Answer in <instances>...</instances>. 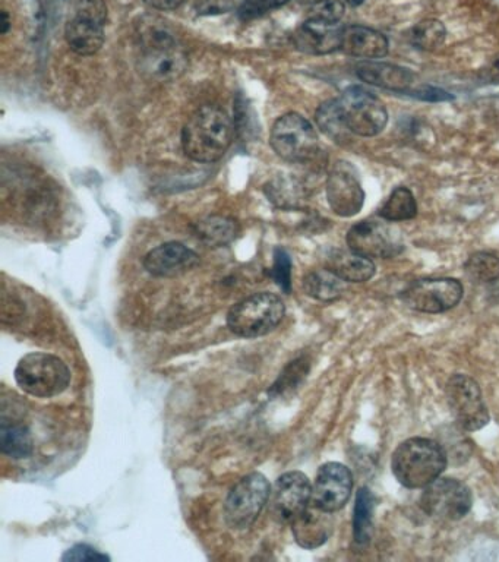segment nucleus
Segmentation results:
<instances>
[{
	"label": "nucleus",
	"instance_id": "obj_1",
	"mask_svg": "<svg viewBox=\"0 0 499 562\" xmlns=\"http://www.w3.org/2000/svg\"><path fill=\"white\" fill-rule=\"evenodd\" d=\"M233 140V123L226 112L216 106L198 109L182 131L183 151L198 163H214L229 150Z\"/></svg>",
	"mask_w": 499,
	"mask_h": 562
},
{
	"label": "nucleus",
	"instance_id": "obj_2",
	"mask_svg": "<svg viewBox=\"0 0 499 562\" xmlns=\"http://www.w3.org/2000/svg\"><path fill=\"white\" fill-rule=\"evenodd\" d=\"M447 466V454L437 441L412 438L394 451L391 469L406 488H425L440 478Z\"/></svg>",
	"mask_w": 499,
	"mask_h": 562
},
{
	"label": "nucleus",
	"instance_id": "obj_3",
	"mask_svg": "<svg viewBox=\"0 0 499 562\" xmlns=\"http://www.w3.org/2000/svg\"><path fill=\"white\" fill-rule=\"evenodd\" d=\"M15 381L24 393L39 399H50L69 387L71 372L58 356L34 352L18 362Z\"/></svg>",
	"mask_w": 499,
	"mask_h": 562
},
{
	"label": "nucleus",
	"instance_id": "obj_4",
	"mask_svg": "<svg viewBox=\"0 0 499 562\" xmlns=\"http://www.w3.org/2000/svg\"><path fill=\"white\" fill-rule=\"evenodd\" d=\"M286 314V306L274 293L262 292L236 303L227 314V325L236 336L257 339L271 333Z\"/></svg>",
	"mask_w": 499,
	"mask_h": 562
},
{
	"label": "nucleus",
	"instance_id": "obj_5",
	"mask_svg": "<svg viewBox=\"0 0 499 562\" xmlns=\"http://www.w3.org/2000/svg\"><path fill=\"white\" fill-rule=\"evenodd\" d=\"M270 495V482L262 473L254 472L243 476L227 495L224 504L226 523L235 530L252 526L260 517Z\"/></svg>",
	"mask_w": 499,
	"mask_h": 562
},
{
	"label": "nucleus",
	"instance_id": "obj_6",
	"mask_svg": "<svg viewBox=\"0 0 499 562\" xmlns=\"http://www.w3.org/2000/svg\"><path fill=\"white\" fill-rule=\"evenodd\" d=\"M344 122L352 134L359 137H377L388 123L384 103L374 93L353 85L339 99Z\"/></svg>",
	"mask_w": 499,
	"mask_h": 562
},
{
	"label": "nucleus",
	"instance_id": "obj_7",
	"mask_svg": "<svg viewBox=\"0 0 499 562\" xmlns=\"http://www.w3.org/2000/svg\"><path fill=\"white\" fill-rule=\"evenodd\" d=\"M271 147L281 159L305 163L317 157L318 135L303 116L287 113L271 129Z\"/></svg>",
	"mask_w": 499,
	"mask_h": 562
},
{
	"label": "nucleus",
	"instance_id": "obj_8",
	"mask_svg": "<svg viewBox=\"0 0 499 562\" xmlns=\"http://www.w3.org/2000/svg\"><path fill=\"white\" fill-rule=\"evenodd\" d=\"M445 397L454 419L464 431H478L489 422L478 382L467 375L451 377L445 385Z\"/></svg>",
	"mask_w": 499,
	"mask_h": 562
},
{
	"label": "nucleus",
	"instance_id": "obj_9",
	"mask_svg": "<svg viewBox=\"0 0 499 562\" xmlns=\"http://www.w3.org/2000/svg\"><path fill=\"white\" fill-rule=\"evenodd\" d=\"M470 489L457 479L438 478L425 486L420 505L429 516L441 520H460L472 508Z\"/></svg>",
	"mask_w": 499,
	"mask_h": 562
},
{
	"label": "nucleus",
	"instance_id": "obj_10",
	"mask_svg": "<svg viewBox=\"0 0 499 562\" xmlns=\"http://www.w3.org/2000/svg\"><path fill=\"white\" fill-rule=\"evenodd\" d=\"M350 251L369 258H394L403 251L404 243L399 230L387 223L363 220L347 233Z\"/></svg>",
	"mask_w": 499,
	"mask_h": 562
},
{
	"label": "nucleus",
	"instance_id": "obj_11",
	"mask_svg": "<svg viewBox=\"0 0 499 562\" xmlns=\"http://www.w3.org/2000/svg\"><path fill=\"white\" fill-rule=\"evenodd\" d=\"M463 298V286L456 279L419 280L401 293L409 308L426 314H440L454 308Z\"/></svg>",
	"mask_w": 499,
	"mask_h": 562
},
{
	"label": "nucleus",
	"instance_id": "obj_12",
	"mask_svg": "<svg viewBox=\"0 0 499 562\" xmlns=\"http://www.w3.org/2000/svg\"><path fill=\"white\" fill-rule=\"evenodd\" d=\"M327 200L331 210L340 217H353L362 210L365 192L355 167L337 161L327 178Z\"/></svg>",
	"mask_w": 499,
	"mask_h": 562
},
{
	"label": "nucleus",
	"instance_id": "obj_13",
	"mask_svg": "<svg viewBox=\"0 0 499 562\" xmlns=\"http://www.w3.org/2000/svg\"><path fill=\"white\" fill-rule=\"evenodd\" d=\"M273 513L281 523L292 524L312 502V485L302 472H287L274 485Z\"/></svg>",
	"mask_w": 499,
	"mask_h": 562
},
{
	"label": "nucleus",
	"instance_id": "obj_14",
	"mask_svg": "<svg viewBox=\"0 0 499 562\" xmlns=\"http://www.w3.org/2000/svg\"><path fill=\"white\" fill-rule=\"evenodd\" d=\"M353 476L349 467L341 463H327L318 470L312 486V504L328 513H336L352 495Z\"/></svg>",
	"mask_w": 499,
	"mask_h": 562
},
{
	"label": "nucleus",
	"instance_id": "obj_15",
	"mask_svg": "<svg viewBox=\"0 0 499 562\" xmlns=\"http://www.w3.org/2000/svg\"><path fill=\"white\" fill-rule=\"evenodd\" d=\"M140 72L148 80L172 82L179 80L186 69L189 59L179 41L141 47Z\"/></svg>",
	"mask_w": 499,
	"mask_h": 562
},
{
	"label": "nucleus",
	"instance_id": "obj_16",
	"mask_svg": "<svg viewBox=\"0 0 499 562\" xmlns=\"http://www.w3.org/2000/svg\"><path fill=\"white\" fill-rule=\"evenodd\" d=\"M200 258L188 246L179 242L164 243L148 252L144 267L151 276L176 277L194 268Z\"/></svg>",
	"mask_w": 499,
	"mask_h": 562
},
{
	"label": "nucleus",
	"instance_id": "obj_17",
	"mask_svg": "<svg viewBox=\"0 0 499 562\" xmlns=\"http://www.w3.org/2000/svg\"><path fill=\"white\" fill-rule=\"evenodd\" d=\"M341 30L336 22L308 18L296 30L293 41L300 52L308 55H328L340 49Z\"/></svg>",
	"mask_w": 499,
	"mask_h": 562
},
{
	"label": "nucleus",
	"instance_id": "obj_18",
	"mask_svg": "<svg viewBox=\"0 0 499 562\" xmlns=\"http://www.w3.org/2000/svg\"><path fill=\"white\" fill-rule=\"evenodd\" d=\"M340 50L353 58H384L388 53V40L380 31L365 25H349L341 30Z\"/></svg>",
	"mask_w": 499,
	"mask_h": 562
},
{
	"label": "nucleus",
	"instance_id": "obj_19",
	"mask_svg": "<svg viewBox=\"0 0 499 562\" xmlns=\"http://www.w3.org/2000/svg\"><path fill=\"white\" fill-rule=\"evenodd\" d=\"M356 75L360 80L387 90L409 93L415 80L409 69L393 63L363 61L356 66Z\"/></svg>",
	"mask_w": 499,
	"mask_h": 562
},
{
	"label": "nucleus",
	"instance_id": "obj_20",
	"mask_svg": "<svg viewBox=\"0 0 499 562\" xmlns=\"http://www.w3.org/2000/svg\"><path fill=\"white\" fill-rule=\"evenodd\" d=\"M331 513L312 504L292 523L293 535L302 548L315 549L327 542L331 533Z\"/></svg>",
	"mask_w": 499,
	"mask_h": 562
},
{
	"label": "nucleus",
	"instance_id": "obj_21",
	"mask_svg": "<svg viewBox=\"0 0 499 562\" xmlns=\"http://www.w3.org/2000/svg\"><path fill=\"white\" fill-rule=\"evenodd\" d=\"M104 25L72 18L66 24L65 39L72 52L91 56L99 52L104 43Z\"/></svg>",
	"mask_w": 499,
	"mask_h": 562
},
{
	"label": "nucleus",
	"instance_id": "obj_22",
	"mask_svg": "<svg viewBox=\"0 0 499 562\" xmlns=\"http://www.w3.org/2000/svg\"><path fill=\"white\" fill-rule=\"evenodd\" d=\"M327 268L341 280L350 283H363L372 279L375 274L374 262L353 251L331 252L327 260Z\"/></svg>",
	"mask_w": 499,
	"mask_h": 562
},
{
	"label": "nucleus",
	"instance_id": "obj_23",
	"mask_svg": "<svg viewBox=\"0 0 499 562\" xmlns=\"http://www.w3.org/2000/svg\"><path fill=\"white\" fill-rule=\"evenodd\" d=\"M195 236L208 248H221L238 238V221L226 216L205 217L195 224Z\"/></svg>",
	"mask_w": 499,
	"mask_h": 562
},
{
	"label": "nucleus",
	"instance_id": "obj_24",
	"mask_svg": "<svg viewBox=\"0 0 499 562\" xmlns=\"http://www.w3.org/2000/svg\"><path fill=\"white\" fill-rule=\"evenodd\" d=\"M0 448L2 453L11 459H27L34 450L30 429L21 423L8 422L3 418L0 426Z\"/></svg>",
	"mask_w": 499,
	"mask_h": 562
},
{
	"label": "nucleus",
	"instance_id": "obj_25",
	"mask_svg": "<svg viewBox=\"0 0 499 562\" xmlns=\"http://www.w3.org/2000/svg\"><path fill=\"white\" fill-rule=\"evenodd\" d=\"M303 287H305V292L311 298L322 302L336 301L346 290L344 280H341L339 276H336L328 268L327 270L309 273L305 280H303Z\"/></svg>",
	"mask_w": 499,
	"mask_h": 562
},
{
	"label": "nucleus",
	"instance_id": "obj_26",
	"mask_svg": "<svg viewBox=\"0 0 499 562\" xmlns=\"http://www.w3.org/2000/svg\"><path fill=\"white\" fill-rule=\"evenodd\" d=\"M418 214V202L406 186H399L391 192L380 210V216L385 221H404L415 219Z\"/></svg>",
	"mask_w": 499,
	"mask_h": 562
},
{
	"label": "nucleus",
	"instance_id": "obj_27",
	"mask_svg": "<svg viewBox=\"0 0 499 562\" xmlns=\"http://www.w3.org/2000/svg\"><path fill=\"white\" fill-rule=\"evenodd\" d=\"M375 498L368 488L358 492L355 505V519H353V533L359 545H366L371 541L372 522H374Z\"/></svg>",
	"mask_w": 499,
	"mask_h": 562
},
{
	"label": "nucleus",
	"instance_id": "obj_28",
	"mask_svg": "<svg viewBox=\"0 0 499 562\" xmlns=\"http://www.w3.org/2000/svg\"><path fill=\"white\" fill-rule=\"evenodd\" d=\"M318 126L325 135L331 138V140L341 142L347 140V135L352 134L349 128L344 122L343 113H341V107L339 99L328 100L322 103L320 109L317 110Z\"/></svg>",
	"mask_w": 499,
	"mask_h": 562
},
{
	"label": "nucleus",
	"instance_id": "obj_29",
	"mask_svg": "<svg viewBox=\"0 0 499 562\" xmlns=\"http://www.w3.org/2000/svg\"><path fill=\"white\" fill-rule=\"evenodd\" d=\"M445 37H447L445 25L435 18L418 22L410 31V41H412L413 46L425 50V52H432V50L441 47L444 44Z\"/></svg>",
	"mask_w": 499,
	"mask_h": 562
},
{
	"label": "nucleus",
	"instance_id": "obj_30",
	"mask_svg": "<svg viewBox=\"0 0 499 562\" xmlns=\"http://www.w3.org/2000/svg\"><path fill=\"white\" fill-rule=\"evenodd\" d=\"M467 277L479 283L499 280V257L489 252H476L464 264Z\"/></svg>",
	"mask_w": 499,
	"mask_h": 562
},
{
	"label": "nucleus",
	"instance_id": "obj_31",
	"mask_svg": "<svg viewBox=\"0 0 499 562\" xmlns=\"http://www.w3.org/2000/svg\"><path fill=\"white\" fill-rule=\"evenodd\" d=\"M74 18L104 25L107 21V6L104 0H75Z\"/></svg>",
	"mask_w": 499,
	"mask_h": 562
},
{
	"label": "nucleus",
	"instance_id": "obj_32",
	"mask_svg": "<svg viewBox=\"0 0 499 562\" xmlns=\"http://www.w3.org/2000/svg\"><path fill=\"white\" fill-rule=\"evenodd\" d=\"M287 2L289 0H243L239 8V17L245 21L254 20V18L280 8Z\"/></svg>",
	"mask_w": 499,
	"mask_h": 562
},
{
	"label": "nucleus",
	"instance_id": "obj_33",
	"mask_svg": "<svg viewBox=\"0 0 499 562\" xmlns=\"http://www.w3.org/2000/svg\"><path fill=\"white\" fill-rule=\"evenodd\" d=\"M273 279L281 290L289 293L292 287V261L284 249H277L274 254Z\"/></svg>",
	"mask_w": 499,
	"mask_h": 562
},
{
	"label": "nucleus",
	"instance_id": "obj_34",
	"mask_svg": "<svg viewBox=\"0 0 499 562\" xmlns=\"http://www.w3.org/2000/svg\"><path fill=\"white\" fill-rule=\"evenodd\" d=\"M344 14V3L340 0H320L311 6V14L309 18H317V20L336 22L339 24Z\"/></svg>",
	"mask_w": 499,
	"mask_h": 562
},
{
	"label": "nucleus",
	"instance_id": "obj_35",
	"mask_svg": "<svg viewBox=\"0 0 499 562\" xmlns=\"http://www.w3.org/2000/svg\"><path fill=\"white\" fill-rule=\"evenodd\" d=\"M306 372H308V363L303 362L302 359L290 363L289 368L284 371L283 375H280L279 381L274 384L273 391L283 393V391L295 387V385L305 377Z\"/></svg>",
	"mask_w": 499,
	"mask_h": 562
},
{
	"label": "nucleus",
	"instance_id": "obj_36",
	"mask_svg": "<svg viewBox=\"0 0 499 562\" xmlns=\"http://www.w3.org/2000/svg\"><path fill=\"white\" fill-rule=\"evenodd\" d=\"M63 562H85V561H110V557L106 554H101L93 546L85 545V543H78L72 546L71 549L63 554Z\"/></svg>",
	"mask_w": 499,
	"mask_h": 562
},
{
	"label": "nucleus",
	"instance_id": "obj_37",
	"mask_svg": "<svg viewBox=\"0 0 499 562\" xmlns=\"http://www.w3.org/2000/svg\"><path fill=\"white\" fill-rule=\"evenodd\" d=\"M233 6V0H198L197 9L200 14H221L229 11Z\"/></svg>",
	"mask_w": 499,
	"mask_h": 562
},
{
	"label": "nucleus",
	"instance_id": "obj_38",
	"mask_svg": "<svg viewBox=\"0 0 499 562\" xmlns=\"http://www.w3.org/2000/svg\"><path fill=\"white\" fill-rule=\"evenodd\" d=\"M407 94L425 101H445L453 99V97H451L450 94L445 93L444 90L434 87H422L419 88V90H410Z\"/></svg>",
	"mask_w": 499,
	"mask_h": 562
},
{
	"label": "nucleus",
	"instance_id": "obj_39",
	"mask_svg": "<svg viewBox=\"0 0 499 562\" xmlns=\"http://www.w3.org/2000/svg\"><path fill=\"white\" fill-rule=\"evenodd\" d=\"M145 2L153 8L160 9V11H172V9L183 5L186 0H145Z\"/></svg>",
	"mask_w": 499,
	"mask_h": 562
},
{
	"label": "nucleus",
	"instance_id": "obj_40",
	"mask_svg": "<svg viewBox=\"0 0 499 562\" xmlns=\"http://www.w3.org/2000/svg\"><path fill=\"white\" fill-rule=\"evenodd\" d=\"M486 78L492 84L499 85V55L489 65L488 71H486Z\"/></svg>",
	"mask_w": 499,
	"mask_h": 562
},
{
	"label": "nucleus",
	"instance_id": "obj_41",
	"mask_svg": "<svg viewBox=\"0 0 499 562\" xmlns=\"http://www.w3.org/2000/svg\"><path fill=\"white\" fill-rule=\"evenodd\" d=\"M9 27H11V21H9L8 14L5 11L2 12V33H8Z\"/></svg>",
	"mask_w": 499,
	"mask_h": 562
},
{
	"label": "nucleus",
	"instance_id": "obj_42",
	"mask_svg": "<svg viewBox=\"0 0 499 562\" xmlns=\"http://www.w3.org/2000/svg\"><path fill=\"white\" fill-rule=\"evenodd\" d=\"M363 2H365V0H344V3L350 6H359L362 5Z\"/></svg>",
	"mask_w": 499,
	"mask_h": 562
}]
</instances>
